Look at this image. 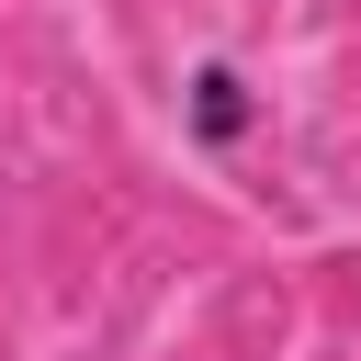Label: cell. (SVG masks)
I'll return each instance as SVG.
<instances>
[{
  "instance_id": "obj_1",
  "label": "cell",
  "mask_w": 361,
  "mask_h": 361,
  "mask_svg": "<svg viewBox=\"0 0 361 361\" xmlns=\"http://www.w3.org/2000/svg\"><path fill=\"white\" fill-rule=\"evenodd\" d=\"M271 135V90L237 68V56H192L180 68V147L203 158V169H226V158H248Z\"/></svg>"
}]
</instances>
